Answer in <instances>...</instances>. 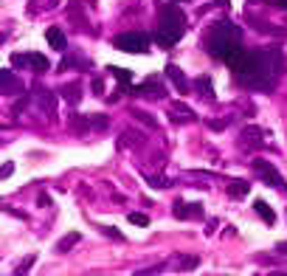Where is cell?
Wrapping results in <instances>:
<instances>
[{
    "mask_svg": "<svg viewBox=\"0 0 287 276\" xmlns=\"http://www.w3.org/2000/svg\"><path fill=\"white\" fill-rule=\"evenodd\" d=\"M239 40H242L239 28L234 23H228V20L214 23V28L206 34V45H208V51H211L217 59H226L234 48H239Z\"/></svg>",
    "mask_w": 287,
    "mask_h": 276,
    "instance_id": "1",
    "label": "cell"
},
{
    "mask_svg": "<svg viewBox=\"0 0 287 276\" xmlns=\"http://www.w3.org/2000/svg\"><path fill=\"white\" fill-rule=\"evenodd\" d=\"M180 34H183V14H180V9L175 3H169L161 12V28L155 34V40H158L161 48H175Z\"/></svg>",
    "mask_w": 287,
    "mask_h": 276,
    "instance_id": "2",
    "label": "cell"
},
{
    "mask_svg": "<svg viewBox=\"0 0 287 276\" xmlns=\"http://www.w3.org/2000/svg\"><path fill=\"white\" fill-rule=\"evenodd\" d=\"M113 45H116L118 51H124V54H144V51L149 48V37L141 34V31H130V34H118V37L113 40Z\"/></svg>",
    "mask_w": 287,
    "mask_h": 276,
    "instance_id": "3",
    "label": "cell"
},
{
    "mask_svg": "<svg viewBox=\"0 0 287 276\" xmlns=\"http://www.w3.org/2000/svg\"><path fill=\"white\" fill-rule=\"evenodd\" d=\"M253 169H257L259 175H262V180H265L268 186H276V189H287V183L279 178V172H276V166L270 164V161L257 158V161H253Z\"/></svg>",
    "mask_w": 287,
    "mask_h": 276,
    "instance_id": "4",
    "label": "cell"
},
{
    "mask_svg": "<svg viewBox=\"0 0 287 276\" xmlns=\"http://www.w3.org/2000/svg\"><path fill=\"white\" fill-rule=\"evenodd\" d=\"M12 62H14L17 68H25V65H31L34 71H37V74H45V71L51 68V62L45 59L43 54H28V56H25V54H14V56H12Z\"/></svg>",
    "mask_w": 287,
    "mask_h": 276,
    "instance_id": "5",
    "label": "cell"
},
{
    "mask_svg": "<svg viewBox=\"0 0 287 276\" xmlns=\"http://www.w3.org/2000/svg\"><path fill=\"white\" fill-rule=\"evenodd\" d=\"M166 76L172 79V85H175L177 93H186V90H189V82H186L183 71H180L177 65H166Z\"/></svg>",
    "mask_w": 287,
    "mask_h": 276,
    "instance_id": "6",
    "label": "cell"
},
{
    "mask_svg": "<svg viewBox=\"0 0 287 276\" xmlns=\"http://www.w3.org/2000/svg\"><path fill=\"white\" fill-rule=\"evenodd\" d=\"M248 192H250L248 180H231V183H228V197H234V200L248 197Z\"/></svg>",
    "mask_w": 287,
    "mask_h": 276,
    "instance_id": "7",
    "label": "cell"
},
{
    "mask_svg": "<svg viewBox=\"0 0 287 276\" xmlns=\"http://www.w3.org/2000/svg\"><path fill=\"white\" fill-rule=\"evenodd\" d=\"M45 40H48V45H51V48H54V51H65V34H62V31L59 28H48V31H45Z\"/></svg>",
    "mask_w": 287,
    "mask_h": 276,
    "instance_id": "8",
    "label": "cell"
},
{
    "mask_svg": "<svg viewBox=\"0 0 287 276\" xmlns=\"http://www.w3.org/2000/svg\"><path fill=\"white\" fill-rule=\"evenodd\" d=\"M135 93H147V96H166V87L164 85H158L155 79H147L141 87H133Z\"/></svg>",
    "mask_w": 287,
    "mask_h": 276,
    "instance_id": "9",
    "label": "cell"
},
{
    "mask_svg": "<svg viewBox=\"0 0 287 276\" xmlns=\"http://www.w3.org/2000/svg\"><path fill=\"white\" fill-rule=\"evenodd\" d=\"M253 209H257V214L262 217V220L268 223V226H273V223H276V211L270 209V206H268L265 200H253Z\"/></svg>",
    "mask_w": 287,
    "mask_h": 276,
    "instance_id": "10",
    "label": "cell"
},
{
    "mask_svg": "<svg viewBox=\"0 0 287 276\" xmlns=\"http://www.w3.org/2000/svg\"><path fill=\"white\" fill-rule=\"evenodd\" d=\"M0 85H3V93H17L20 90V85H17V79H14V74L12 71H0Z\"/></svg>",
    "mask_w": 287,
    "mask_h": 276,
    "instance_id": "11",
    "label": "cell"
},
{
    "mask_svg": "<svg viewBox=\"0 0 287 276\" xmlns=\"http://www.w3.org/2000/svg\"><path fill=\"white\" fill-rule=\"evenodd\" d=\"M169 116L172 118H175V121H195V113H192V110H186V107L183 105H172V110H169Z\"/></svg>",
    "mask_w": 287,
    "mask_h": 276,
    "instance_id": "12",
    "label": "cell"
},
{
    "mask_svg": "<svg viewBox=\"0 0 287 276\" xmlns=\"http://www.w3.org/2000/svg\"><path fill=\"white\" fill-rule=\"evenodd\" d=\"M79 239H82V234H65V237H62L59 239V246H56V251H59V254H65V251H71V248H74L76 246V242H79Z\"/></svg>",
    "mask_w": 287,
    "mask_h": 276,
    "instance_id": "13",
    "label": "cell"
},
{
    "mask_svg": "<svg viewBox=\"0 0 287 276\" xmlns=\"http://www.w3.org/2000/svg\"><path fill=\"white\" fill-rule=\"evenodd\" d=\"M262 130L259 127H245V133H242V144H262Z\"/></svg>",
    "mask_w": 287,
    "mask_h": 276,
    "instance_id": "14",
    "label": "cell"
},
{
    "mask_svg": "<svg viewBox=\"0 0 287 276\" xmlns=\"http://www.w3.org/2000/svg\"><path fill=\"white\" fill-rule=\"evenodd\" d=\"M197 90H200L203 99H208V102H214V87H211V79H206V76H200L197 79Z\"/></svg>",
    "mask_w": 287,
    "mask_h": 276,
    "instance_id": "15",
    "label": "cell"
},
{
    "mask_svg": "<svg viewBox=\"0 0 287 276\" xmlns=\"http://www.w3.org/2000/svg\"><path fill=\"white\" fill-rule=\"evenodd\" d=\"M197 211H200V206H186L183 200L175 203V217H180V220H183L186 214H197Z\"/></svg>",
    "mask_w": 287,
    "mask_h": 276,
    "instance_id": "16",
    "label": "cell"
},
{
    "mask_svg": "<svg viewBox=\"0 0 287 276\" xmlns=\"http://www.w3.org/2000/svg\"><path fill=\"white\" fill-rule=\"evenodd\" d=\"M37 96H40V102H43L45 110H48L51 116H54V96H51V93L45 90V87H37Z\"/></svg>",
    "mask_w": 287,
    "mask_h": 276,
    "instance_id": "17",
    "label": "cell"
},
{
    "mask_svg": "<svg viewBox=\"0 0 287 276\" xmlns=\"http://www.w3.org/2000/svg\"><path fill=\"white\" fill-rule=\"evenodd\" d=\"M110 74L116 76V79H121V87L127 90V85H130V79H133V74H130V71H124V68H116V65H110Z\"/></svg>",
    "mask_w": 287,
    "mask_h": 276,
    "instance_id": "18",
    "label": "cell"
},
{
    "mask_svg": "<svg viewBox=\"0 0 287 276\" xmlns=\"http://www.w3.org/2000/svg\"><path fill=\"white\" fill-rule=\"evenodd\" d=\"M130 223H133V226H141V228H147V226H149V217L144 214V211H133V214H130Z\"/></svg>",
    "mask_w": 287,
    "mask_h": 276,
    "instance_id": "19",
    "label": "cell"
},
{
    "mask_svg": "<svg viewBox=\"0 0 287 276\" xmlns=\"http://www.w3.org/2000/svg\"><path fill=\"white\" fill-rule=\"evenodd\" d=\"M62 96H65L68 99V102H74V105H76V102H79V99H82V90H79V87H65V90H62Z\"/></svg>",
    "mask_w": 287,
    "mask_h": 276,
    "instance_id": "20",
    "label": "cell"
},
{
    "mask_svg": "<svg viewBox=\"0 0 287 276\" xmlns=\"http://www.w3.org/2000/svg\"><path fill=\"white\" fill-rule=\"evenodd\" d=\"M147 183L155 186V189H166V186H169V180H166V178H152V175H147Z\"/></svg>",
    "mask_w": 287,
    "mask_h": 276,
    "instance_id": "21",
    "label": "cell"
},
{
    "mask_svg": "<svg viewBox=\"0 0 287 276\" xmlns=\"http://www.w3.org/2000/svg\"><path fill=\"white\" fill-rule=\"evenodd\" d=\"M133 116L138 118V121H144L147 127H155V118L152 116H147V113H141V110H133Z\"/></svg>",
    "mask_w": 287,
    "mask_h": 276,
    "instance_id": "22",
    "label": "cell"
},
{
    "mask_svg": "<svg viewBox=\"0 0 287 276\" xmlns=\"http://www.w3.org/2000/svg\"><path fill=\"white\" fill-rule=\"evenodd\" d=\"M104 234H107V237H113V239H118V242H121V231H118V228H104Z\"/></svg>",
    "mask_w": 287,
    "mask_h": 276,
    "instance_id": "23",
    "label": "cell"
},
{
    "mask_svg": "<svg viewBox=\"0 0 287 276\" xmlns=\"http://www.w3.org/2000/svg\"><path fill=\"white\" fill-rule=\"evenodd\" d=\"M90 124H93V127H107V118H104V116H93Z\"/></svg>",
    "mask_w": 287,
    "mask_h": 276,
    "instance_id": "24",
    "label": "cell"
},
{
    "mask_svg": "<svg viewBox=\"0 0 287 276\" xmlns=\"http://www.w3.org/2000/svg\"><path fill=\"white\" fill-rule=\"evenodd\" d=\"M12 172H14V164H3V169H0V175H3V178H9Z\"/></svg>",
    "mask_w": 287,
    "mask_h": 276,
    "instance_id": "25",
    "label": "cell"
},
{
    "mask_svg": "<svg viewBox=\"0 0 287 276\" xmlns=\"http://www.w3.org/2000/svg\"><path fill=\"white\" fill-rule=\"evenodd\" d=\"M93 93H99V96H102V93H104V87H102V82H99V79L93 82Z\"/></svg>",
    "mask_w": 287,
    "mask_h": 276,
    "instance_id": "26",
    "label": "cell"
},
{
    "mask_svg": "<svg viewBox=\"0 0 287 276\" xmlns=\"http://www.w3.org/2000/svg\"><path fill=\"white\" fill-rule=\"evenodd\" d=\"M276 251H279V254H284V257H287V242H276Z\"/></svg>",
    "mask_w": 287,
    "mask_h": 276,
    "instance_id": "27",
    "label": "cell"
}]
</instances>
